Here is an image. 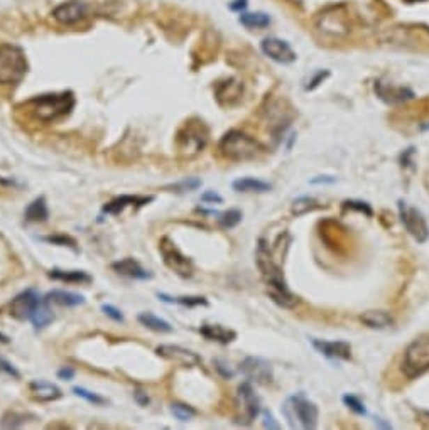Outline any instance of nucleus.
Returning a JSON list of instances; mask_svg holds the SVG:
<instances>
[{"label":"nucleus","mask_w":429,"mask_h":430,"mask_svg":"<svg viewBox=\"0 0 429 430\" xmlns=\"http://www.w3.org/2000/svg\"><path fill=\"white\" fill-rule=\"evenodd\" d=\"M325 182H335V177H329V176H320L316 179H311V184H325Z\"/></svg>","instance_id":"obj_45"},{"label":"nucleus","mask_w":429,"mask_h":430,"mask_svg":"<svg viewBox=\"0 0 429 430\" xmlns=\"http://www.w3.org/2000/svg\"><path fill=\"white\" fill-rule=\"evenodd\" d=\"M75 393H77L78 397H81V398H85L86 401H90V404H95V405H103L105 404V398L103 397H100V395H97V393H93V392H88V390H85V388H79V386H77V388L73 390Z\"/></svg>","instance_id":"obj_36"},{"label":"nucleus","mask_w":429,"mask_h":430,"mask_svg":"<svg viewBox=\"0 0 429 430\" xmlns=\"http://www.w3.org/2000/svg\"><path fill=\"white\" fill-rule=\"evenodd\" d=\"M171 412H173V415L180 422H188L196 415V412L185 404H173L171 405Z\"/></svg>","instance_id":"obj_32"},{"label":"nucleus","mask_w":429,"mask_h":430,"mask_svg":"<svg viewBox=\"0 0 429 430\" xmlns=\"http://www.w3.org/2000/svg\"><path fill=\"white\" fill-rule=\"evenodd\" d=\"M49 277L54 280L66 282V284H88L91 282V277L86 272L81 270H59L54 269L49 272Z\"/></svg>","instance_id":"obj_25"},{"label":"nucleus","mask_w":429,"mask_h":430,"mask_svg":"<svg viewBox=\"0 0 429 430\" xmlns=\"http://www.w3.org/2000/svg\"><path fill=\"white\" fill-rule=\"evenodd\" d=\"M150 201H153V196H120L107 202L103 206V211L109 214H120L129 206H144Z\"/></svg>","instance_id":"obj_18"},{"label":"nucleus","mask_w":429,"mask_h":430,"mask_svg":"<svg viewBox=\"0 0 429 430\" xmlns=\"http://www.w3.org/2000/svg\"><path fill=\"white\" fill-rule=\"evenodd\" d=\"M403 372L409 380H414L429 372V336L416 337L404 351Z\"/></svg>","instance_id":"obj_6"},{"label":"nucleus","mask_w":429,"mask_h":430,"mask_svg":"<svg viewBox=\"0 0 429 430\" xmlns=\"http://www.w3.org/2000/svg\"><path fill=\"white\" fill-rule=\"evenodd\" d=\"M260 412L259 398L254 393L252 385L244 383L238 386L237 393V422L238 424L250 425Z\"/></svg>","instance_id":"obj_9"},{"label":"nucleus","mask_w":429,"mask_h":430,"mask_svg":"<svg viewBox=\"0 0 429 430\" xmlns=\"http://www.w3.org/2000/svg\"><path fill=\"white\" fill-rule=\"evenodd\" d=\"M157 297L164 302H171V304H180L185 308H196V305H208V301L205 297H169L168 294H157Z\"/></svg>","instance_id":"obj_30"},{"label":"nucleus","mask_w":429,"mask_h":430,"mask_svg":"<svg viewBox=\"0 0 429 430\" xmlns=\"http://www.w3.org/2000/svg\"><path fill=\"white\" fill-rule=\"evenodd\" d=\"M27 106H29L38 120L54 122L73 110L75 97L71 91L41 95V97H36L31 102H27Z\"/></svg>","instance_id":"obj_2"},{"label":"nucleus","mask_w":429,"mask_h":430,"mask_svg":"<svg viewBox=\"0 0 429 430\" xmlns=\"http://www.w3.org/2000/svg\"><path fill=\"white\" fill-rule=\"evenodd\" d=\"M31 393H33V397L36 400L39 401H53L58 400V398H61V390L58 388L56 385L49 383V381L45 380H34L33 383L29 385Z\"/></svg>","instance_id":"obj_19"},{"label":"nucleus","mask_w":429,"mask_h":430,"mask_svg":"<svg viewBox=\"0 0 429 430\" xmlns=\"http://www.w3.org/2000/svg\"><path fill=\"white\" fill-rule=\"evenodd\" d=\"M58 376L61 378V380H71V378L75 376V369L70 368V366H66V368H61L58 372Z\"/></svg>","instance_id":"obj_43"},{"label":"nucleus","mask_w":429,"mask_h":430,"mask_svg":"<svg viewBox=\"0 0 429 430\" xmlns=\"http://www.w3.org/2000/svg\"><path fill=\"white\" fill-rule=\"evenodd\" d=\"M112 269L120 276L129 277V278H137V280H147V278L153 277V273L149 270H146L139 262L134 260V258H124L120 262H115L112 265Z\"/></svg>","instance_id":"obj_17"},{"label":"nucleus","mask_w":429,"mask_h":430,"mask_svg":"<svg viewBox=\"0 0 429 430\" xmlns=\"http://www.w3.org/2000/svg\"><path fill=\"white\" fill-rule=\"evenodd\" d=\"M375 91L379 93V97L385 99L387 103H403V102H407V99H411L412 97H414V93H412L411 90L394 88V86L384 85L382 81L377 83Z\"/></svg>","instance_id":"obj_21"},{"label":"nucleus","mask_w":429,"mask_h":430,"mask_svg":"<svg viewBox=\"0 0 429 430\" xmlns=\"http://www.w3.org/2000/svg\"><path fill=\"white\" fill-rule=\"evenodd\" d=\"M360 319L370 329H387L394 324L392 316L385 310H367V312L361 314Z\"/></svg>","instance_id":"obj_23"},{"label":"nucleus","mask_w":429,"mask_h":430,"mask_svg":"<svg viewBox=\"0 0 429 430\" xmlns=\"http://www.w3.org/2000/svg\"><path fill=\"white\" fill-rule=\"evenodd\" d=\"M232 186L237 193H269V191L272 189V186L269 184V182L254 177L237 179Z\"/></svg>","instance_id":"obj_24"},{"label":"nucleus","mask_w":429,"mask_h":430,"mask_svg":"<svg viewBox=\"0 0 429 430\" xmlns=\"http://www.w3.org/2000/svg\"><path fill=\"white\" fill-rule=\"evenodd\" d=\"M0 372L6 373V375H9L12 378H19V372L14 368V365H10L9 361L3 360V358H0Z\"/></svg>","instance_id":"obj_39"},{"label":"nucleus","mask_w":429,"mask_h":430,"mask_svg":"<svg viewBox=\"0 0 429 430\" xmlns=\"http://www.w3.org/2000/svg\"><path fill=\"white\" fill-rule=\"evenodd\" d=\"M242 373L247 376L249 381H256L259 385H267L272 381V368L271 363H267L262 358L249 356L242 361L240 365Z\"/></svg>","instance_id":"obj_13"},{"label":"nucleus","mask_w":429,"mask_h":430,"mask_svg":"<svg viewBox=\"0 0 429 430\" xmlns=\"http://www.w3.org/2000/svg\"><path fill=\"white\" fill-rule=\"evenodd\" d=\"M313 346L318 353L329 360H350L352 356V346L345 341L313 340Z\"/></svg>","instance_id":"obj_16"},{"label":"nucleus","mask_w":429,"mask_h":430,"mask_svg":"<svg viewBox=\"0 0 429 430\" xmlns=\"http://www.w3.org/2000/svg\"><path fill=\"white\" fill-rule=\"evenodd\" d=\"M200 333L203 334L206 340L217 341V342H220V344H228V342H232L237 337L235 331H232V329H226V328H224V326H220V324H205V326H201Z\"/></svg>","instance_id":"obj_22"},{"label":"nucleus","mask_w":429,"mask_h":430,"mask_svg":"<svg viewBox=\"0 0 429 430\" xmlns=\"http://www.w3.org/2000/svg\"><path fill=\"white\" fill-rule=\"evenodd\" d=\"M157 354L164 360L173 361V363L181 365V366H198L201 363V358L196 353L189 351V349L181 348V346H173V344H162L156 349Z\"/></svg>","instance_id":"obj_15"},{"label":"nucleus","mask_w":429,"mask_h":430,"mask_svg":"<svg viewBox=\"0 0 429 430\" xmlns=\"http://www.w3.org/2000/svg\"><path fill=\"white\" fill-rule=\"evenodd\" d=\"M240 221L242 213L237 209L225 211V213L220 214V218H218V223H220V226H224V228H233V226H237Z\"/></svg>","instance_id":"obj_33"},{"label":"nucleus","mask_w":429,"mask_h":430,"mask_svg":"<svg viewBox=\"0 0 429 430\" xmlns=\"http://www.w3.org/2000/svg\"><path fill=\"white\" fill-rule=\"evenodd\" d=\"M41 240H45L47 243H54V245H59V246H70V248L77 250V241H75L73 238L66 237V234H56V237H46V238H41Z\"/></svg>","instance_id":"obj_37"},{"label":"nucleus","mask_w":429,"mask_h":430,"mask_svg":"<svg viewBox=\"0 0 429 430\" xmlns=\"http://www.w3.org/2000/svg\"><path fill=\"white\" fill-rule=\"evenodd\" d=\"M102 310L107 314V316L112 317L114 321H117V322H122V321H124V316H122L120 310H118L117 308H114V305H103Z\"/></svg>","instance_id":"obj_41"},{"label":"nucleus","mask_w":429,"mask_h":430,"mask_svg":"<svg viewBox=\"0 0 429 430\" xmlns=\"http://www.w3.org/2000/svg\"><path fill=\"white\" fill-rule=\"evenodd\" d=\"M0 342H9V337H7L6 334L0 333Z\"/></svg>","instance_id":"obj_47"},{"label":"nucleus","mask_w":429,"mask_h":430,"mask_svg":"<svg viewBox=\"0 0 429 430\" xmlns=\"http://www.w3.org/2000/svg\"><path fill=\"white\" fill-rule=\"evenodd\" d=\"M201 201L205 202H221L224 199H221V196H218L214 191H208V193H205L203 196H201Z\"/></svg>","instance_id":"obj_42"},{"label":"nucleus","mask_w":429,"mask_h":430,"mask_svg":"<svg viewBox=\"0 0 429 430\" xmlns=\"http://www.w3.org/2000/svg\"><path fill=\"white\" fill-rule=\"evenodd\" d=\"M45 301V298L39 297V294L36 290H24L12 298L10 302V314L15 319H31V316L34 314V310L39 308V304Z\"/></svg>","instance_id":"obj_12"},{"label":"nucleus","mask_w":429,"mask_h":430,"mask_svg":"<svg viewBox=\"0 0 429 430\" xmlns=\"http://www.w3.org/2000/svg\"><path fill=\"white\" fill-rule=\"evenodd\" d=\"M136 400L139 401V405H147V404H149V397H147L144 392H136Z\"/></svg>","instance_id":"obj_46"},{"label":"nucleus","mask_w":429,"mask_h":430,"mask_svg":"<svg viewBox=\"0 0 429 430\" xmlns=\"http://www.w3.org/2000/svg\"><path fill=\"white\" fill-rule=\"evenodd\" d=\"M345 205H347V208L361 211V213H367L368 216H370V214H372L370 206H368L367 202H361V201H347V202H345Z\"/></svg>","instance_id":"obj_40"},{"label":"nucleus","mask_w":429,"mask_h":430,"mask_svg":"<svg viewBox=\"0 0 429 430\" xmlns=\"http://www.w3.org/2000/svg\"><path fill=\"white\" fill-rule=\"evenodd\" d=\"M201 186V181L196 177H189L185 179V181L178 182V184L173 186V189L176 191V193H192V191L198 189Z\"/></svg>","instance_id":"obj_34"},{"label":"nucleus","mask_w":429,"mask_h":430,"mask_svg":"<svg viewBox=\"0 0 429 430\" xmlns=\"http://www.w3.org/2000/svg\"><path fill=\"white\" fill-rule=\"evenodd\" d=\"M139 322H141L142 326H146L147 329H153V331H156V333L173 331V326H171L169 322H166L164 319H161V317L154 316V314H150V312H142L141 316H139Z\"/></svg>","instance_id":"obj_28"},{"label":"nucleus","mask_w":429,"mask_h":430,"mask_svg":"<svg viewBox=\"0 0 429 430\" xmlns=\"http://www.w3.org/2000/svg\"><path fill=\"white\" fill-rule=\"evenodd\" d=\"M283 413L288 420L291 429H301V430H311L316 429L318 425V407L311 400H308L304 395H292L284 401Z\"/></svg>","instance_id":"obj_4"},{"label":"nucleus","mask_w":429,"mask_h":430,"mask_svg":"<svg viewBox=\"0 0 429 430\" xmlns=\"http://www.w3.org/2000/svg\"><path fill=\"white\" fill-rule=\"evenodd\" d=\"M27 58L15 45L0 46V85H17L27 73Z\"/></svg>","instance_id":"obj_5"},{"label":"nucleus","mask_w":429,"mask_h":430,"mask_svg":"<svg viewBox=\"0 0 429 430\" xmlns=\"http://www.w3.org/2000/svg\"><path fill=\"white\" fill-rule=\"evenodd\" d=\"M399 218L404 225L406 232L411 234L418 243H426L429 240V226L424 214L418 208L411 206L409 202L399 201Z\"/></svg>","instance_id":"obj_7"},{"label":"nucleus","mask_w":429,"mask_h":430,"mask_svg":"<svg viewBox=\"0 0 429 430\" xmlns=\"http://www.w3.org/2000/svg\"><path fill=\"white\" fill-rule=\"evenodd\" d=\"M208 141V130L203 125V122L189 120L182 127V130L178 134V147L185 154H198L205 147Z\"/></svg>","instance_id":"obj_8"},{"label":"nucleus","mask_w":429,"mask_h":430,"mask_svg":"<svg viewBox=\"0 0 429 430\" xmlns=\"http://www.w3.org/2000/svg\"><path fill=\"white\" fill-rule=\"evenodd\" d=\"M264 419H265V422H264V425H265V427L279 429V424H276V422H274L272 415H271V413H269V412H264Z\"/></svg>","instance_id":"obj_44"},{"label":"nucleus","mask_w":429,"mask_h":430,"mask_svg":"<svg viewBox=\"0 0 429 430\" xmlns=\"http://www.w3.org/2000/svg\"><path fill=\"white\" fill-rule=\"evenodd\" d=\"M260 49L267 58H271L276 63H281V65H289L296 59V53L292 51V47L283 39L265 38L260 42Z\"/></svg>","instance_id":"obj_14"},{"label":"nucleus","mask_w":429,"mask_h":430,"mask_svg":"<svg viewBox=\"0 0 429 430\" xmlns=\"http://www.w3.org/2000/svg\"><path fill=\"white\" fill-rule=\"evenodd\" d=\"M240 24L245 26L247 29H264L271 24L269 15L262 14V12H256V14H242L240 15Z\"/></svg>","instance_id":"obj_29"},{"label":"nucleus","mask_w":429,"mask_h":430,"mask_svg":"<svg viewBox=\"0 0 429 430\" xmlns=\"http://www.w3.org/2000/svg\"><path fill=\"white\" fill-rule=\"evenodd\" d=\"M218 149L230 161H250L262 152L260 143L240 130H230L221 137Z\"/></svg>","instance_id":"obj_3"},{"label":"nucleus","mask_w":429,"mask_h":430,"mask_svg":"<svg viewBox=\"0 0 429 430\" xmlns=\"http://www.w3.org/2000/svg\"><path fill=\"white\" fill-rule=\"evenodd\" d=\"M343 401H345V405H347L348 408L353 410V412H355V413H359V415H367V408H365L364 401H361L359 397L345 395L343 397Z\"/></svg>","instance_id":"obj_35"},{"label":"nucleus","mask_w":429,"mask_h":430,"mask_svg":"<svg viewBox=\"0 0 429 430\" xmlns=\"http://www.w3.org/2000/svg\"><path fill=\"white\" fill-rule=\"evenodd\" d=\"M257 264H259L262 277H264L267 292L272 301L284 309L296 308L297 297L289 290L283 272H281L279 265L272 260V255L269 252L267 246H265L264 240L259 241V248H257Z\"/></svg>","instance_id":"obj_1"},{"label":"nucleus","mask_w":429,"mask_h":430,"mask_svg":"<svg viewBox=\"0 0 429 430\" xmlns=\"http://www.w3.org/2000/svg\"><path fill=\"white\" fill-rule=\"evenodd\" d=\"M406 2H421V0H406Z\"/></svg>","instance_id":"obj_48"},{"label":"nucleus","mask_w":429,"mask_h":430,"mask_svg":"<svg viewBox=\"0 0 429 430\" xmlns=\"http://www.w3.org/2000/svg\"><path fill=\"white\" fill-rule=\"evenodd\" d=\"M315 208H316V201L313 198H297V199H294L291 209L296 216H301V214L309 213V211H313Z\"/></svg>","instance_id":"obj_31"},{"label":"nucleus","mask_w":429,"mask_h":430,"mask_svg":"<svg viewBox=\"0 0 429 430\" xmlns=\"http://www.w3.org/2000/svg\"><path fill=\"white\" fill-rule=\"evenodd\" d=\"M45 301L47 304L63 305V308H77V305L85 304V297L75 292H66V290H51Z\"/></svg>","instance_id":"obj_20"},{"label":"nucleus","mask_w":429,"mask_h":430,"mask_svg":"<svg viewBox=\"0 0 429 430\" xmlns=\"http://www.w3.org/2000/svg\"><path fill=\"white\" fill-rule=\"evenodd\" d=\"M159 252H161L164 264L169 266L173 272H176L181 277H192L193 276V262L188 257L181 253L176 243L171 241L169 238H162L159 243Z\"/></svg>","instance_id":"obj_10"},{"label":"nucleus","mask_w":429,"mask_h":430,"mask_svg":"<svg viewBox=\"0 0 429 430\" xmlns=\"http://www.w3.org/2000/svg\"><path fill=\"white\" fill-rule=\"evenodd\" d=\"M54 316H53V310H51L49 304H47L46 301H42L41 304H39V308L34 310V314L31 316V322L34 324L36 329H45L46 326H49L51 322H53Z\"/></svg>","instance_id":"obj_27"},{"label":"nucleus","mask_w":429,"mask_h":430,"mask_svg":"<svg viewBox=\"0 0 429 430\" xmlns=\"http://www.w3.org/2000/svg\"><path fill=\"white\" fill-rule=\"evenodd\" d=\"M24 216H26V221H29V223L46 221L47 216H49V209H47L46 199L45 198L34 199V201L26 208Z\"/></svg>","instance_id":"obj_26"},{"label":"nucleus","mask_w":429,"mask_h":430,"mask_svg":"<svg viewBox=\"0 0 429 430\" xmlns=\"http://www.w3.org/2000/svg\"><path fill=\"white\" fill-rule=\"evenodd\" d=\"M24 419H26L24 415H17L15 412H9V413H6V415H3V419H2V422H0V425H2V427H7V429L19 427V425H22L24 422H26Z\"/></svg>","instance_id":"obj_38"},{"label":"nucleus","mask_w":429,"mask_h":430,"mask_svg":"<svg viewBox=\"0 0 429 430\" xmlns=\"http://www.w3.org/2000/svg\"><path fill=\"white\" fill-rule=\"evenodd\" d=\"M51 15L54 17V21L63 24V26H73L88 15V6L81 0H68V2L59 3Z\"/></svg>","instance_id":"obj_11"}]
</instances>
